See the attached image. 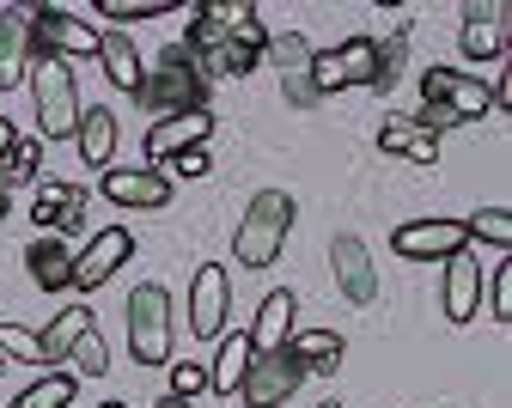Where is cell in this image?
I'll return each instance as SVG.
<instances>
[{"label":"cell","mask_w":512,"mask_h":408,"mask_svg":"<svg viewBox=\"0 0 512 408\" xmlns=\"http://www.w3.org/2000/svg\"><path fill=\"white\" fill-rule=\"evenodd\" d=\"M293 195L287 189H256L250 195V208H244V220H238V232H232V256L244 262V268H275V256H281V244H287V232H293Z\"/></svg>","instance_id":"cell-1"},{"label":"cell","mask_w":512,"mask_h":408,"mask_svg":"<svg viewBox=\"0 0 512 408\" xmlns=\"http://www.w3.org/2000/svg\"><path fill=\"white\" fill-rule=\"evenodd\" d=\"M135 104L159 122V116H183V110H208V80L196 74V55H189L183 43H171L159 55V67L141 80Z\"/></svg>","instance_id":"cell-2"},{"label":"cell","mask_w":512,"mask_h":408,"mask_svg":"<svg viewBox=\"0 0 512 408\" xmlns=\"http://www.w3.org/2000/svg\"><path fill=\"white\" fill-rule=\"evenodd\" d=\"M31 104H37V141H74L80 134V80L68 61H31Z\"/></svg>","instance_id":"cell-3"},{"label":"cell","mask_w":512,"mask_h":408,"mask_svg":"<svg viewBox=\"0 0 512 408\" xmlns=\"http://www.w3.org/2000/svg\"><path fill=\"white\" fill-rule=\"evenodd\" d=\"M128 354L141 366H165L171 360V293L159 281H141L128 293Z\"/></svg>","instance_id":"cell-4"},{"label":"cell","mask_w":512,"mask_h":408,"mask_svg":"<svg viewBox=\"0 0 512 408\" xmlns=\"http://www.w3.org/2000/svg\"><path fill=\"white\" fill-rule=\"evenodd\" d=\"M31 19V61H80V55H98V31L68 13V7H25Z\"/></svg>","instance_id":"cell-5"},{"label":"cell","mask_w":512,"mask_h":408,"mask_svg":"<svg viewBox=\"0 0 512 408\" xmlns=\"http://www.w3.org/2000/svg\"><path fill=\"white\" fill-rule=\"evenodd\" d=\"M311 92L330 98V92H348V86H372V37H348L336 49H311Z\"/></svg>","instance_id":"cell-6"},{"label":"cell","mask_w":512,"mask_h":408,"mask_svg":"<svg viewBox=\"0 0 512 408\" xmlns=\"http://www.w3.org/2000/svg\"><path fill=\"white\" fill-rule=\"evenodd\" d=\"M226 317H232V281L220 262H202L196 281H189V329H196V342H220Z\"/></svg>","instance_id":"cell-7"},{"label":"cell","mask_w":512,"mask_h":408,"mask_svg":"<svg viewBox=\"0 0 512 408\" xmlns=\"http://www.w3.org/2000/svg\"><path fill=\"white\" fill-rule=\"evenodd\" d=\"M299 384H305V372H299V366L287 360V348H281V354H256V360H250L238 396H244V408H281V402H293Z\"/></svg>","instance_id":"cell-8"},{"label":"cell","mask_w":512,"mask_h":408,"mask_svg":"<svg viewBox=\"0 0 512 408\" xmlns=\"http://www.w3.org/2000/svg\"><path fill=\"white\" fill-rule=\"evenodd\" d=\"M391 250L409 262H445V256L470 250V238H464V220H409L391 232Z\"/></svg>","instance_id":"cell-9"},{"label":"cell","mask_w":512,"mask_h":408,"mask_svg":"<svg viewBox=\"0 0 512 408\" xmlns=\"http://www.w3.org/2000/svg\"><path fill=\"white\" fill-rule=\"evenodd\" d=\"M128 256H135V232H128V226H104V232L74 256V287H80V293H98Z\"/></svg>","instance_id":"cell-10"},{"label":"cell","mask_w":512,"mask_h":408,"mask_svg":"<svg viewBox=\"0 0 512 408\" xmlns=\"http://www.w3.org/2000/svg\"><path fill=\"white\" fill-rule=\"evenodd\" d=\"M98 189H104V201H116V208H141V214H153V208L171 201V177H159L147 165H110L98 177Z\"/></svg>","instance_id":"cell-11"},{"label":"cell","mask_w":512,"mask_h":408,"mask_svg":"<svg viewBox=\"0 0 512 408\" xmlns=\"http://www.w3.org/2000/svg\"><path fill=\"white\" fill-rule=\"evenodd\" d=\"M330 268H336V287L348 305H372L378 299V268H372V250L354 238V232H336L330 238Z\"/></svg>","instance_id":"cell-12"},{"label":"cell","mask_w":512,"mask_h":408,"mask_svg":"<svg viewBox=\"0 0 512 408\" xmlns=\"http://www.w3.org/2000/svg\"><path fill=\"white\" fill-rule=\"evenodd\" d=\"M31 220H37L49 238H68V232L86 220V189L68 183V177H43V183H37V201H31Z\"/></svg>","instance_id":"cell-13"},{"label":"cell","mask_w":512,"mask_h":408,"mask_svg":"<svg viewBox=\"0 0 512 408\" xmlns=\"http://www.w3.org/2000/svg\"><path fill=\"white\" fill-rule=\"evenodd\" d=\"M208 134H214V110H183V116H159L147 128V159L165 165L189 147H208Z\"/></svg>","instance_id":"cell-14"},{"label":"cell","mask_w":512,"mask_h":408,"mask_svg":"<svg viewBox=\"0 0 512 408\" xmlns=\"http://www.w3.org/2000/svg\"><path fill=\"white\" fill-rule=\"evenodd\" d=\"M464 61H500L506 55V7H494V0H476V7H464Z\"/></svg>","instance_id":"cell-15"},{"label":"cell","mask_w":512,"mask_h":408,"mask_svg":"<svg viewBox=\"0 0 512 408\" xmlns=\"http://www.w3.org/2000/svg\"><path fill=\"white\" fill-rule=\"evenodd\" d=\"M476 311H482V262L458 250V256H445V323L464 329Z\"/></svg>","instance_id":"cell-16"},{"label":"cell","mask_w":512,"mask_h":408,"mask_svg":"<svg viewBox=\"0 0 512 408\" xmlns=\"http://www.w3.org/2000/svg\"><path fill=\"white\" fill-rule=\"evenodd\" d=\"M293 317H299V299H293L287 287H275L263 305H256V323L244 329V335H250V348H256V354H281V348H287V335H293Z\"/></svg>","instance_id":"cell-17"},{"label":"cell","mask_w":512,"mask_h":408,"mask_svg":"<svg viewBox=\"0 0 512 408\" xmlns=\"http://www.w3.org/2000/svg\"><path fill=\"white\" fill-rule=\"evenodd\" d=\"M25 74H31V19L25 7H13L0 13V92L25 86Z\"/></svg>","instance_id":"cell-18"},{"label":"cell","mask_w":512,"mask_h":408,"mask_svg":"<svg viewBox=\"0 0 512 408\" xmlns=\"http://www.w3.org/2000/svg\"><path fill=\"white\" fill-rule=\"evenodd\" d=\"M98 61H104V74H110L116 92H128V98L141 92L147 61H141V49H135V37H128V31H98Z\"/></svg>","instance_id":"cell-19"},{"label":"cell","mask_w":512,"mask_h":408,"mask_svg":"<svg viewBox=\"0 0 512 408\" xmlns=\"http://www.w3.org/2000/svg\"><path fill=\"white\" fill-rule=\"evenodd\" d=\"M342 335L336 329H293L287 335V360L305 372V378H324V372H336L342 366Z\"/></svg>","instance_id":"cell-20"},{"label":"cell","mask_w":512,"mask_h":408,"mask_svg":"<svg viewBox=\"0 0 512 408\" xmlns=\"http://www.w3.org/2000/svg\"><path fill=\"white\" fill-rule=\"evenodd\" d=\"M25 268H31V281L43 287V293H61V287H74V250H68V238H37L31 250H25Z\"/></svg>","instance_id":"cell-21"},{"label":"cell","mask_w":512,"mask_h":408,"mask_svg":"<svg viewBox=\"0 0 512 408\" xmlns=\"http://www.w3.org/2000/svg\"><path fill=\"white\" fill-rule=\"evenodd\" d=\"M250 360H256L250 335H244V329H226V335H220V354H214V366H208V390H214V396H238Z\"/></svg>","instance_id":"cell-22"},{"label":"cell","mask_w":512,"mask_h":408,"mask_svg":"<svg viewBox=\"0 0 512 408\" xmlns=\"http://www.w3.org/2000/svg\"><path fill=\"white\" fill-rule=\"evenodd\" d=\"M378 153H391V159H415V165H433L439 159V141L427 128H415L409 116H384L378 122Z\"/></svg>","instance_id":"cell-23"},{"label":"cell","mask_w":512,"mask_h":408,"mask_svg":"<svg viewBox=\"0 0 512 408\" xmlns=\"http://www.w3.org/2000/svg\"><path fill=\"white\" fill-rule=\"evenodd\" d=\"M80 159L92 171H110V153H116V116L110 110H80Z\"/></svg>","instance_id":"cell-24"},{"label":"cell","mask_w":512,"mask_h":408,"mask_svg":"<svg viewBox=\"0 0 512 408\" xmlns=\"http://www.w3.org/2000/svg\"><path fill=\"white\" fill-rule=\"evenodd\" d=\"M403 67H409V31L372 37V92H391L403 80Z\"/></svg>","instance_id":"cell-25"},{"label":"cell","mask_w":512,"mask_h":408,"mask_svg":"<svg viewBox=\"0 0 512 408\" xmlns=\"http://www.w3.org/2000/svg\"><path fill=\"white\" fill-rule=\"evenodd\" d=\"M92 329V311L86 305H68V311H61L43 335H37V342H43V366H55V360H68L74 354V342H80V335Z\"/></svg>","instance_id":"cell-26"},{"label":"cell","mask_w":512,"mask_h":408,"mask_svg":"<svg viewBox=\"0 0 512 408\" xmlns=\"http://www.w3.org/2000/svg\"><path fill=\"white\" fill-rule=\"evenodd\" d=\"M464 238H470V244H488V250H500V256H512V214H506V208H476V214L464 220Z\"/></svg>","instance_id":"cell-27"},{"label":"cell","mask_w":512,"mask_h":408,"mask_svg":"<svg viewBox=\"0 0 512 408\" xmlns=\"http://www.w3.org/2000/svg\"><path fill=\"white\" fill-rule=\"evenodd\" d=\"M37 171H43V141H37V134H19V141L7 147V159H0V189L31 183Z\"/></svg>","instance_id":"cell-28"},{"label":"cell","mask_w":512,"mask_h":408,"mask_svg":"<svg viewBox=\"0 0 512 408\" xmlns=\"http://www.w3.org/2000/svg\"><path fill=\"white\" fill-rule=\"evenodd\" d=\"M13 408H74V372H49L13 396Z\"/></svg>","instance_id":"cell-29"},{"label":"cell","mask_w":512,"mask_h":408,"mask_svg":"<svg viewBox=\"0 0 512 408\" xmlns=\"http://www.w3.org/2000/svg\"><path fill=\"white\" fill-rule=\"evenodd\" d=\"M439 104H445V110H452L458 122H482V116L494 110V98H488V80H470V74H458V86H452V92H445Z\"/></svg>","instance_id":"cell-30"},{"label":"cell","mask_w":512,"mask_h":408,"mask_svg":"<svg viewBox=\"0 0 512 408\" xmlns=\"http://www.w3.org/2000/svg\"><path fill=\"white\" fill-rule=\"evenodd\" d=\"M275 67H281V80H293V74H311V43L299 37V31H269V49H263Z\"/></svg>","instance_id":"cell-31"},{"label":"cell","mask_w":512,"mask_h":408,"mask_svg":"<svg viewBox=\"0 0 512 408\" xmlns=\"http://www.w3.org/2000/svg\"><path fill=\"white\" fill-rule=\"evenodd\" d=\"M482 293H488L494 317H500V323H512V256H500L494 268H482Z\"/></svg>","instance_id":"cell-32"},{"label":"cell","mask_w":512,"mask_h":408,"mask_svg":"<svg viewBox=\"0 0 512 408\" xmlns=\"http://www.w3.org/2000/svg\"><path fill=\"white\" fill-rule=\"evenodd\" d=\"M68 360L80 366L74 378H104V372H110V348H104V335H98V323H92V329L80 335V342H74V354H68Z\"/></svg>","instance_id":"cell-33"},{"label":"cell","mask_w":512,"mask_h":408,"mask_svg":"<svg viewBox=\"0 0 512 408\" xmlns=\"http://www.w3.org/2000/svg\"><path fill=\"white\" fill-rule=\"evenodd\" d=\"M0 360H25V366H43V342L25 329V323H0Z\"/></svg>","instance_id":"cell-34"},{"label":"cell","mask_w":512,"mask_h":408,"mask_svg":"<svg viewBox=\"0 0 512 408\" xmlns=\"http://www.w3.org/2000/svg\"><path fill=\"white\" fill-rule=\"evenodd\" d=\"M98 13L110 25H141V19H159L165 13V0H98Z\"/></svg>","instance_id":"cell-35"},{"label":"cell","mask_w":512,"mask_h":408,"mask_svg":"<svg viewBox=\"0 0 512 408\" xmlns=\"http://www.w3.org/2000/svg\"><path fill=\"white\" fill-rule=\"evenodd\" d=\"M208 390V366L202 360H177L171 366V396H202Z\"/></svg>","instance_id":"cell-36"},{"label":"cell","mask_w":512,"mask_h":408,"mask_svg":"<svg viewBox=\"0 0 512 408\" xmlns=\"http://www.w3.org/2000/svg\"><path fill=\"white\" fill-rule=\"evenodd\" d=\"M165 165H171V177H208V171H214L208 147H189V153H177V159H165Z\"/></svg>","instance_id":"cell-37"},{"label":"cell","mask_w":512,"mask_h":408,"mask_svg":"<svg viewBox=\"0 0 512 408\" xmlns=\"http://www.w3.org/2000/svg\"><path fill=\"white\" fill-rule=\"evenodd\" d=\"M281 92H287V104H293V110H311V104H317V92H311V80H305V74L281 80Z\"/></svg>","instance_id":"cell-38"},{"label":"cell","mask_w":512,"mask_h":408,"mask_svg":"<svg viewBox=\"0 0 512 408\" xmlns=\"http://www.w3.org/2000/svg\"><path fill=\"white\" fill-rule=\"evenodd\" d=\"M13 141H19V128H13L7 116H0V159H7V147H13Z\"/></svg>","instance_id":"cell-39"},{"label":"cell","mask_w":512,"mask_h":408,"mask_svg":"<svg viewBox=\"0 0 512 408\" xmlns=\"http://www.w3.org/2000/svg\"><path fill=\"white\" fill-rule=\"evenodd\" d=\"M159 408H189V396H159Z\"/></svg>","instance_id":"cell-40"},{"label":"cell","mask_w":512,"mask_h":408,"mask_svg":"<svg viewBox=\"0 0 512 408\" xmlns=\"http://www.w3.org/2000/svg\"><path fill=\"white\" fill-rule=\"evenodd\" d=\"M0 220H7V189H0Z\"/></svg>","instance_id":"cell-41"},{"label":"cell","mask_w":512,"mask_h":408,"mask_svg":"<svg viewBox=\"0 0 512 408\" xmlns=\"http://www.w3.org/2000/svg\"><path fill=\"white\" fill-rule=\"evenodd\" d=\"M317 408H342V402H317Z\"/></svg>","instance_id":"cell-42"},{"label":"cell","mask_w":512,"mask_h":408,"mask_svg":"<svg viewBox=\"0 0 512 408\" xmlns=\"http://www.w3.org/2000/svg\"><path fill=\"white\" fill-rule=\"evenodd\" d=\"M104 408H122V402H104Z\"/></svg>","instance_id":"cell-43"}]
</instances>
